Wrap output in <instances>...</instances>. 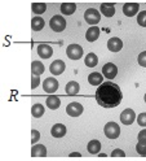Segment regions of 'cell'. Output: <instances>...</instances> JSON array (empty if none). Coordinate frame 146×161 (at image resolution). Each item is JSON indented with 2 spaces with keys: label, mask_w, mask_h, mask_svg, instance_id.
I'll return each instance as SVG.
<instances>
[{
  "label": "cell",
  "mask_w": 146,
  "mask_h": 161,
  "mask_svg": "<svg viewBox=\"0 0 146 161\" xmlns=\"http://www.w3.org/2000/svg\"><path fill=\"white\" fill-rule=\"evenodd\" d=\"M94 97H96V102L98 103V105L109 109V108L118 107L122 103L123 94L118 85L111 82V80H108V82L98 86V88H97V91L94 94Z\"/></svg>",
  "instance_id": "cell-1"
},
{
  "label": "cell",
  "mask_w": 146,
  "mask_h": 161,
  "mask_svg": "<svg viewBox=\"0 0 146 161\" xmlns=\"http://www.w3.org/2000/svg\"><path fill=\"white\" fill-rule=\"evenodd\" d=\"M84 18H85V22H88L92 26H96L101 21V14H100V12L97 11V9L88 8L85 11V13H84Z\"/></svg>",
  "instance_id": "cell-2"
},
{
  "label": "cell",
  "mask_w": 146,
  "mask_h": 161,
  "mask_svg": "<svg viewBox=\"0 0 146 161\" xmlns=\"http://www.w3.org/2000/svg\"><path fill=\"white\" fill-rule=\"evenodd\" d=\"M103 131L109 139H116L120 134V127L116 122H108L103 127Z\"/></svg>",
  "instance_id": "cell-3"
},
{
  "label": "cell",
  "mask_w": 146,
  "mask_h": 161,
  "mask_svg": "<svg viewBox=\"0 0 146 161\" xmlns=\"http://www.w3.org/2000/svg\"><path fill=\"white\" fill-rule=\"evenodd\" d=\"M49 26L53 31L56 33H61L66 27V19L62 16H53L49 21Z\"/></svg>",
  "instance_id": "cell-4"
},
{
  "label": "cell",
  "mask_w": 146,
  "mask_h": 161,
  "mask_svg": "<svg viewBox=\"0 0 146 161\" xmlns=\"http://www.w3.org/2000/svg\"><path fill=\"white\" fill-rule=\"evenodd\" d=\"M66 55L71 60H79L83 56V48L79 44H70L66 49Z\"/></svg>",
  "instance_id": "cell-5"
},
{
  "label": "cell",
  "mask_w": 146,
  "mask_h": 161,
  "mask_svg": "<svg viewBox=\"0 0 146 161\" xmlns=\"http://www.w3.org/2000/svg\"><path fill=\"white\" fill-rule=\"evenodd\" d=\"M102 74L108 79H114L115 75L118 74V68H116V65L113 63H108L102 66Z\"/></svg>",
  "instance_id": "cell-6"
},
{
  "label": "cell",
  "mask_w": 146,
  "mask_h": 161,
  "mask_svg": "<svg viewBox=\"0 0 146 161\" xmlns=\"http://www.w3.org/2000/svg\"><path fill=\"white\" fill-rule=\"evenodd\" d=\"M83 110H84L83 105L79 104V103H76V102L70 103L69 105L66 107V112H67V114L71 116V117H79V116L83 113Z\"/></svg>",
  "instance_id": "cell-7"
},
{
  "label": "cell",
  "mask_w": 146,
  "mask_h": 161,
  "mask_svg": "<svg viewBox=\"0 0 146 161\" xmlns=\"http://www.w3.org/2000/svg\"><path fill=\"white\" fill-rule=\"evenodd\" d=\"M134 119H136V113L133 112V109H131V108H125L123 112L120 113V121L124 125L133 124Z\"/></svg>",
  "instance_id": "cell-8"
},
{
  "label": "cell",
  "mask_w": 146,
  "mask_h": 161,
  "mask_svg": "<svg viewBox=\"0 0 146 161\" xmlns=\"http://www.w3.org/2000/svg\"><path fill=\"white\" fill-rule=\"evenodd\" d=\"M57 88H58V80L56 78L49 77L43 82V90L48 94H53L54 91H57Z\"/></svg>",
  "instance_id": "cell-9"
},
{
  "label": "cell",
  "mask_w": 146,
  "mask_h": 161,
  "mask_svg": "<svg viewBox=\"0 0 146 161\" xmlns=\"http://www.w3.org/2000/svg\"><path fill=\"white\" fill-rule=\"evenodd\" d=\"M38 55L42 58H49L53 55V48L49 44L45 43H40L38 46Z\"/></svg>",
  "instance_id": "cell-10"
},
{
  "label": "cell",
  "mask_w": 146,
  "mask_h": 161,
  "mask_svg": "<svg viewBox=\"0 0 146 161\" xmlns=\"http://www.w3.org/2000/svg\"><path fill=\"white\" fill-rule=\"evenodd\" d=\"M138 9H140V5L137 3H125L123 5V13L127 17H133L138 12Z\"/></svg>",
  "instance_id": "cell-11"
},
{
  "label": "cell",
  "mask_w": 146,
  "mask_h": 161,
  "mask_svg": "<svg viewBox=\"0 0 146 161\" xmlns=\"http://www.w3.org/2000/svg\"><path fill=\"white\" fill-rule=\"evenodd\" d=\"M66 65L65 63L62 61V60H56V61H53L49 66V70H51V73L53 75H60L63 73V70H65Z\"/></svg>",
  "instance_id": "cell-12"
},
{
  "label": "cell",
  "mask_w": 146,
  "mask_h": 161,
  "mask_svg": "<svg viewBox=\"0 0 146 161\" xmlns=\"http://www.w3.org/2000/svg\"><path fill=\"white\" fill-rule=\"evenodd\" d=\"M108 48L111 52H119L123 48V42L119 38H110L108 40Z\"/></svg>",
  "instance_id": "cell-13"
},
{
  "label": "cell",
  "mask_w": 146,
  "mask_h": 161,
  "mask_svg": "<svg viewBox=\"0 0 146 161\" xmlns=\"http://www.w3.org/2000/svg\"><path fill=\"white\" fill-rule=\"evenodd\" d=\"M100 36V29L97 26H91L85 33V39L88 42H96Z\"/></svg>",
  "instance_id": "cell-14"
},
{
  "label": "cell",
  "mask_w": 146,
  "mask_h": 161,
  "mask_svg": "<svg viewBox=\"0 0 146 161\" xmlns=\"http://www.w3.org/2000/svg\"><path fill=\"white\" fill-rule=\"evenodd\" d=\"M51 134L54 138H62L66 135V126L63 124H56L52 129H51Z\"/></svg>",
  "instance_id": "cell-15"
},
{
  "label": "cell",
  "mask_w": 146,
  "mask_h": 161,
  "mask_svg": "<svg viewBox=\"0 0 146 161\" xmlns=\"http://www.w3.org/2000/svg\"><path fill=\"white\" fill-rule=\"evenodd\" d=\"M101 13L105 17H113L115 14V5L113 3H102L101 4Z\"/></svg>",
  "instance_id": "cell-16"
},
{
  "label": "cell",
  "mask_w": 146,
  "mask_h": 161,
  "mask_svg": "<svg viewBox=\"0 0 146 161\" xmlns=\"http://www.w3.org/2000/svg\"><path fill=\"white\" fill-rule=\"evenodd\" d=\"M31 156L33 157H45L47 148L43 144H34V147L31 148Z\"/></svg>",
  "instance_id": "cell-17"
},
{
  "label": "cell",
  "mask_w": 146,
  "mask_h": 161,
  "mask_svg": "<svg viewBox=\"0 0 146 161\" xmlns=\"http://www.w3.org/2000/svg\"><path fill=\"white\" fill-rule=\"evenodd\" d=\"M47 105H48V108L52 109V110L58 109V108H60V105H61V100H60V97H57L56 95H49L47 97Z\"/></svg>",
  "instance_id": "cell-18"
},
{
  "label": "cell",
  "mask_w": 146,
  "mask_h": 161,
  "mask_svg": "<svg viewBox=\"0 0 146 161\" xmlns=\"http://www.w3.org/2000/svg\"><path fill=\"white\" fill-rule=\"evenodd\" d=\"M66 94L67 95H70V96H74L76 95L78 92H79V90H80V86L78 82H75V80H71V82H69L66 85Z\"/></svg>",
  "instance_id": "cell-19"
},
{
  "label": "cell",
  "mask_w": 146,
  "mask_h": 161,
  "mask_svg": "<svg viewBox=\"0 0 146 161\" xmlns=\"http://www.w3.org/2000/svg\"><path fill=\"white\" fill-rule=\"evenodd\" d=\"M88 82H89L92 86H100V85H102V82H103V77H102V74L97 73V72L91 73V74L88 75Z\"/></svg>",
  "instance_id": "cell-20"
},
{
  "label": "cell",
  "mask_w": 146,
  "mask_h": 161,
  "mask_svg": "<svg viewBox=\"0 0 146 161\" xmlns=\"http://www.w3.org/2000/svg\"><path fill=\"white\" fill-rule=\"evenodd\" d=\"M87 149H88V152L92 153V155L98 153V152H100V149H101V143H100V140H97V139L91 140V142L88 143V146H87Z\"/></svg>",
  "instance_id": "cell-21"
},
{
  "label": "cell",
  "mask_w": 146,
  "mask_h": 161,
  "mask_svg": "<svg viewBox=\"0 0 146 161\" xmlns=\"http://www.w3.org/2000/svg\"><path fill=\"white\" fill-rule=\"evenodd\" d=\"M76 11V5L74 3H62L61 5V12L65 16H70Z\"/></svg>",
  "instance_id": "cell-22"
},
{
  "label": "cell",
  "mask_w": 146,
  "mask_h": 161,
  "mask_svg": "<svg viewBox=\"0 0 146 161\" xmlns=\"http://www.w3.org/2000/svg\"><path fill=\"white\" fill-rule=\"evenodd\" d=\"M84 63H85V65L88 68H94L97 64H98V57H97L93 52H91V53H88L85 56Z\"/></svg>",
  "instance_id": "cell-23"
},
{
  "label": "cell",
  "mask_w": 146,
  "mask_h": 161,
  "mask_svg": "<svg viewBox=\"0 0 146 161\" xmlns=\"http://www.w3.org/2000/svg\"><path fill=\"white\" fill-rule=\"evenodd\" d=\"M31 73L34 74V75H40V74H43L44 73V65H43V63H40V61H33V64H31Z\"/></svg>",
  "instance_id": "cell-24"
},
{
  "label": "cell",
  "mask_w": 146,
  "mask_h": 161,
  "mask_svg": "<svg viewBox=\"0 0 146 161\" xmlns=\"http://www.w3.org/2000/svg\"><path fill=\"white\" fill-rule=\"evenodd\" d=\"M44 112H45L44 107H43L42 104H39V103L34 104L33 108H31V114H33V117H35V118H40V117L44 114Z\"/></svg>",
  "instance_id": "cell-25"
},
{
  "label": "cell",
  "mask_w": 146,
  "mask_h": 161,
  "mask_svg": "<svg viewBox=\"0 0 146 161\" xmlns=\"http://www.w3.org/2000/svg\"><path fill=\"white\" fill-rule=\"evenodd\" d=\"M45 22L44 19L40 18V17H34L33 21H31V26H33V30H35V31H39V30H42L44 27Z\"/></svg>",
  "instance_id": "cell-26"
},
{
  "label": "cell",
  "mask_w": 146,
  "mask_h": 161,
  "mask_svg": "<svg viewBox=\"0 0 146 161\" xmlns=\"http://www.w3.org/2000/svg\"><path fill=\"white\" fill-rule=\"evenodd\" d=\"M31 9H33V12H34L35 14H42V13L45 12L47 5H45L44 3H33Z\"/></svg>",
  "instance_id": "cell-27"
},
{
  "label": "cell",
  "mask_w": 146,
  "mask_h": 161,
  "mask_svg": "<svg viewBox=\"0 0 146 161\" xmlns=\"http://www.w3.org/2000/svg\"><path fill=\"white\" fill-rule=\"evenodd\" d=\"M137 24L142 27H146V11H142L137 16Z\"/></svg>",
  "instance_id": "cell-28"
},
{
  "label": "cell",
  "mask_w": 146,
  "mask_h": 161,
  "mask_svg": "<svg viewBox=\"0 0 146 161\" xmlns=\"http://www.w3.org/2000/svg\"><path fill=\"white\" fill-rule=\"evenodd\" d=\"M136 149H137V152H138L141 156H146V143L138 142L137 144H136Z\"/></svg>",
  "instance_id": "cell-29"
},
{
  "label": "cell",
  "mask_w": 146,
  "mask_h": 161,
  "mask_svg": "<svg viewBox=\"0 0 146 161\" xmlns=\"http://www.w3.org/2000/svg\"><path fill=\"white\" fill-rule=\"evenodd\" d=\"M40 139V133L38 131V130H31V143L33 144H36L38 143V140Z\"/></svg>",
  "instance_id": "cell-30"
},
{
  "label": "cell",
  "mask_w": 146,
  "mask_h": 161,
  "mask_svg": "<svg viewBox=\"0 0 146 161\" xmlns=\"http://www.w3.org/2000/svg\"><path fill=\"white\" fill-rule=\"evenodd\" d=\"M137 124L142 127H146V113H140L137 116Z\"/></svg>",
  "instance_id": "cell-31"
},
{
  "label": "cell",
  "mask_w": 146,
  "mask_h": 161,
  "mask_svg": "<svg viewBox=\"0 0 146 161\" xmlns=\"http://www.w3.org/2000/svg\"><path fill=\"white\" fill-rule=\"evenodd\" d=\"M137 61H138V64H140L141 66L146 68V51H143V52H141V53L138 55Z\"/></svg>",
  "instance_id": "cell-32"
},
{
  "label": "cell",
  "mask_w": 146,
  "mask_h": 161,
  "mask_svg": "<svg viewBox=\"0 0 146 161\" xmlns=\"http://www.w3.org/2000/svg\"><path fill=\"white\" fill-rule=\"evenodd\" d=\"M39 85H40V78H39V75H34L31 77V88H36Z\"/></svg>",
  "instance_id": "cell-33"
},
{
  "label": "cell",
  "mask_w": 146,
  "mask_h": 161,
  "mask_svg": "<svg viewBox=\"0 0 146 161\" xmlns=\"http://www.w3.org/2000/svg\"><path fill=\"white\" fill-rule=\"evenodd\" d=\"M137 140L138 142H142V143H146V129L141 130L137 135Z\"/></svg>",
  "instance_id": "cell-34"
},
{
  "label": "cell",
  "mask_w": 146,
  "mask_h": 161,
  "mask_svg": "<svg viewBox=\"0 0 146 161\" xmlns=\"http://www.w3.org/2000/svg\"><path fill=\"white\" fill-rule=\"evenodd\" d=\"M111 156L113 157H124L125 153H124L123 149H114L113 152H111Z\"/></svg>",
  "instance_id": "cell-35"
},
{
  "label": "cell",
  "mask_w": 146,
  "mask_h": 161,
  "mask_svg": "<svg viewBox=\"0 0 146 161\" xmlns=\"http://www.w3.org/2000/svg\"><path fill=\"white\" fill-rule=\"evenodd\" d=\"M74 156H76V157H80L82 155H80V153H78V152H73V153H70V157H74Z\"/></svg>",
  "instance_id": "cell-36"
},
{
  "label": "cell",
  "mask_w": 146,
  "mask_h": 161,
  "mask_svg": "<svg viewBox=\"0 0 146 161\" xmlns=\"http://www.w3.org/2000/svg\"><path fill=\"white\" fill-rule=\"evenodd\" d=\"M143 100H145V103H146V94H145V96H143Z\"/></svg>",
  "instance_id": "cell-37"
}]
</instances>
